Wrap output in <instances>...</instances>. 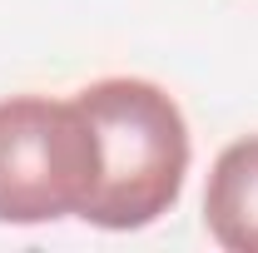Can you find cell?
<instances>
[{
  "label": "cell",
  "instance_id": "1",
  "mask_svg": "<svg viewBox=\"0 0 258 253\" xmlns=\"http://www.w3.org/2000/svg\"><path fill=\"white\" fill-rule=\"evenodd\" d=\"M75 99L99 139V179L80 219L99 228H144L169 214L189 174L179 104L149 80H99Z\"/></svg>",
  "mask_w": 258,
  "mask_h": 253
},
{
  "label": "cell",
  "instance_id": "3",
  "mask_svg": "<svg viewBox=\"0 0 258 253\" xmlns=\"http://www.w3.org/2000/svg\"><path fill=\"white\" fill-rule=\"evenodd\" d=\"M204 223L224 248L258 253V134L219 154L204 189Z\"/></svg>",
  "mask_w": 258,
  "mask_h": 253
},
{
  "label": "cell",
  "instance_id": "2",
  "mask_svg": "<svg viewBox=\"0 0 258 253\" xmlns=\"http://www.w3.org/2000/svg\"><path fill=\"white\" fill-rule=\"evenodd\" d=\"M99 179V139L80 99H0V223L85 214Z\"/></svg>",
  "mask_w": 258,
  "mask_h": 253
}]
</instances>
